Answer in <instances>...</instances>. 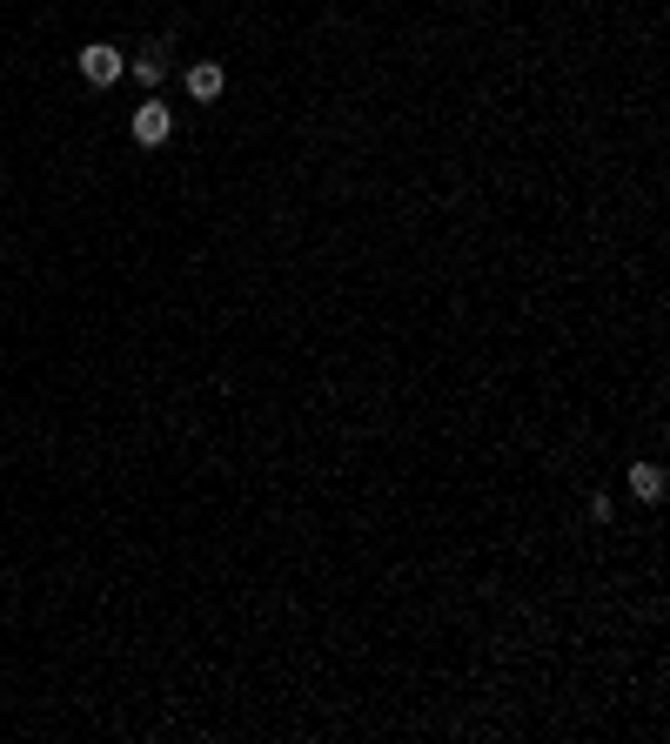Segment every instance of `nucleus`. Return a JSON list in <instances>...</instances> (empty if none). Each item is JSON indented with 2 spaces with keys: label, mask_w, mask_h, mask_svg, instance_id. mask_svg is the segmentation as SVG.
<instances>
[{
  "label": "nucleus",
  "mask_w": 670,
  "mask_h": 744,
  "mask_svg": "<svg viewBox=\"0 0 670 744\" xmlns=\"http://www.w3.org/2000/svg\"><path fill=\"white\" fill-rule=\"evenodd\" d=\"M168 135H175V114L161 108V101H141V108H134V141H141V148H161Z\"/></svg>",
  "instance_id": "f257e3e1"
},
{
  "label": "nucleus",
  "mask_w": 670,
  "mask_h": 744,
  "mask_svg": "<svg viewBox=\"0 0 670 744\" xmlns=\"http://www.w3.org/2000/svg\"><path fill=\"white\" fill-rule=\"evenodd\" d=\"M121 68H128V61H121V54H114V47H81V74H88L94 88H114V81H121Z\"/></svg>",
  "instance_id": "f03ea898"
},
{
  "label": "nucleus",
  "mask_w": 670,
  "mask_h": 744,
  "mask_svg": "<svg viewBox=\"0 0 670 744\" xmlns=\"http://www.w3.org/2000/svg\"><path fill=\"white\" fill-rule=\"evenodd\" d=\"M188 94H195V101H215V94H222V68H215V61H195V68H188Z\"/></svg>",
  "instance_id": "7ed1b4c3"
},
{
  "label": "nucleus",
  "mask_w": 670,
  "mask_h": 744,
  "mask_svg": "<svg viewBox=\"0 0 670 744\" xmlns=\"http://www.w3.org/2000/svg\"><path fill=\"white\" fill-rule=\"evenodd\" d=\"M630 490L644 496V503H657V496H664V470H657V463H637V470H630Z\"/></svg>",
  "instance_id": "20e7f679"
},
{
  "label": "nucleus",
  "mask_w": 670,
  "mask_h": 744,
  "mask_svg": "<svg viewBox=\"0 0 670 744\" xmlns=\"http://www.w3.org/2000/svg\"><path fill=\"white\" fill-rule=\"evenodd\" d=\"M134 74H141V81H148V88H155L161 74H168V61H161V54H141V61H134Z\"/></svg>",
  "instance_id": "39448f33"
}]
</instances>
